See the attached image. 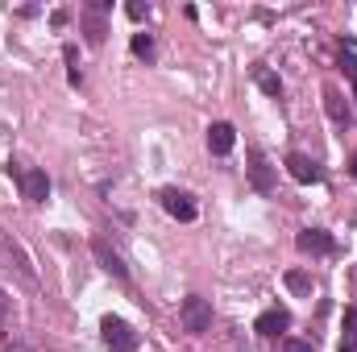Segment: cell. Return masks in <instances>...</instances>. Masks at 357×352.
Masks as SVG:
<instances>
[{"mask_svg": "<svg viewBox=\"0 0 357 352\" xmlns=\"http://www.w3.org/2000/svg\"><path fill=\"white\" fill-rule=\"evenodd\" d=\"M100 332H104V344H108L112 352H137V332H133L125 319L108 315V319L100 323Z\"/></svg>", "mask_w": 357, "mask_h": 352, "instance_id": "7a4b0ae2", "label": "cell"}, {"mask_svg": "<svg viewBox=\"0 0 357 352\" xmlns=\"http://www.w3.org/2000/svg\"><path fill=\"white\" fill-rule=\"evenodd\" d=\"M4 315H8V294L0 290V323H4Z\"/></svg>", "mask_w": 357, "mask_h": 352, "instance_id": "d6986e66", "label": "cell"}, {"mask_svg": "<svg viewBox=\"0 0 357 352\" xmlns=\"http://www.w3.org/2000/svg\"><path fill=\"white\" fill-rule=\"evenodd\" d=\"M21 191H25L29 203H46V195H50V178H46V170H25Z\"/></svg>", "mask_w": 357, "mask_h": 352, "instance_id": "8992f818", "label": "cell"}, {"mask_svg": "<svg viewBox=\"0 0 357 352\" xmlns=\"http://www.w3.org/2000/svg\"><path fill=\"white\" fill-rule=\"evenodd\" d=\"M354 95H357V83H354Z\"/></svg>", "mask_w": 357, "mask_h": 352, "instance_id": "44dd1931", "label": "cell"}, {"mask_svg": "<svg viewBox=\"0 0 357 352\" xmlns=\"http://www.w3.org/2000/svg\"><path fill=\"white\" fill-rule=\"evenodd\" d=\"M341 352H357V307L345 311V340H341Z\"/></svg>", "mask_w": 357, "mask_h": 352, "instance_id": "8fae6325", "label": "cell"}, {"mask_svg": "<svg viewBox=\"0 0 357 352\" xmlns=\"http://www.w3.org/2000/svg\"><path fill=\"white\" fill-rule=\"evenodd\" d=\"M233 141H237V129H233V125H225V120L208 125V150H212V154H229Z\"/></svg>", "mask_w": 357, "mask_h": 352, "instance_id": "52a82bcc", "label": "cell"}, {"mask_svg": "<svg viewBox=\"0 0 357 352\" xmlns=\"http://www.w3.org/2000/svg\"><path fill=\"white\" fill-rule=\"evenodd\" d=\"M341 67L354 75V83H357V58H354V54H341Z\"/></svg>", "mask_w": 357, "mask_h": 352, "instance_id": "2e32d148", "label": "cell"}, {"mask_svg": "<svg viewBox=\"0 0 357 352\" xmlns=\"http://www.w3.org/2000/svg\"><path fill=\"white\" fill-rule=\"evenodd\" d=\"M158 199H162V207H167L175 220H183V224H187V220H195V203H191V195H183V191H175V186H167Z\"/></svg>", "mask_w": 357, "mask_h": 352, "instance_id": "3957f363", "label": "cell"}, {"mask_svg": "<svg viewBox=\"0 0 357 352\" xmlns=\"http://www.w3.org/2000/svg\"><path fill=\"white\" fill-rule=\"evenodd\" d=\"M349 175H354V178H357V154H354V162H349Z\"/></svg>", "mask_w": 357, "mask_h": 352, "instance_id": "ffe728a7", "label": "cell"}, {"mask_svg": "<svg viewBox=\"0 0 357 352\" xmlns=\"http://www.w3.org/2000/svg\"><path fill=\"white\" fill-rule=\"evenodd\" d=\"M254 328H258V336H278V332H287V328H291V315H287L282 307H270V311L258 315V323H254Z\"/></svg>", "mask_w": 357, "mask_h": 352, "instance_id": "ba28073f", "label": "cell"}, {"mask_svg": "<svg viewBox=\"0 0 357 352\" xmlns=\"http://www.w3.org/2000/svg\"><path fill=\"white\" fill-rule=\"evenodd\" d=\"M178 319H183L187 332H208V328H212V303L199 298V294H191V298H183Z\"/></svg>", "mask_w": 357, "mask_h": 352, "instance_id": "6da1fadb", "label": "cell"}, {"mask_svg": "<svg viewBox=\"0 0 357 352\" xmlns=\"http://www.w3.org/2000/svg\"><path fill=\"white\" fill-rule=\"evenodd\" d=\"M295 245H299V253H333V237L324 232V228H303L299 237H295Z\"/></svg>", "mask_w": 357, "mask_h": 352, "instance_id": "277c9868", "label": "cell"}, {"mask_svg": "<svg viewBox=\"0 0 357 352\" xmlns=\"http://www.w3.org/2000/svg\"><path fill=\"white\" fill-rule=\"evenodd\" d=\"M129 17H133V21H142V17H146V4H137V0H133V4H129Z\"/></svg>", "mask_w": 357, "mask_h": 352, "instance_id": "ac0fdd59", "label": "cell"}, {"mask_svg": "<svg viewBox=\"0 0 357 352\" xmlns=\"http://www.w3.org/2000/svg\"><path fill=\"white\" fill-rule=\"evenodd\" d=\"M250 178H254L258 191H270L274 186V175H270V162H266L262 150H250Z\"/></svg>", "mask_w": 357, "mask_h": 352, "instance_id": "9c48e42d", "label": "cell"}, {"mask_svg": "<svg viewBox=\"0 0 357 352\" xmlns=\"http://www.w3.org/2000/svg\"><path fill=\"white\" fill-rule=\"evenodd\" d=\"M287 282H291L295 290H307V278H303V273H287Z\"/></svg>", "mask_w": 357, "mask_h": 352, "instance_id": "e0dca14e", "label": "cell"}, {"mask_svg": "<svg viewBox=\"0 0 357 352\" xmlns=\"http://www.w3.org/2000/svg\"><path fill=\"white\" fill-rule=\"evenodd\" d=\"M91 249H96V257H100V265H104L108 273L125 278V265H121V257H116V253L108 249V241H104V237H96V241H91Z\"/></svg>", "mask_w": 357, "mask_h": 352, "instance_id": "30bf717a", "label": "cell"}, {"mask_svg": "<svg viewBox=\"0 0 357 352\" xmlns=\"http://www.w3.org/2000/svg\"><path fill=\"white\" fill-rule=\"evenodd\" d=\"M133 54L150 63V58H154V38H150V33H133Z\"/></svg>", "mask_w": 357, "mask_h": 352, "instance_id": "7c38bea8", "label": "cell"}, {"mask_svg": "<svg viewBox=\"0 0 357 352\" xmlns=\"http://www.w3.org/2000/svg\"><path fill=\"white\" fill-rule=\"evenodd\" d=\"M282 352H316V349L303 344V340H282Z\"/></svg>", "mask_w": 357, "mask_h": 352, "instance_id": "9a60e30c", "label": "cell"}, {"mask_svg": "<svg viewBox=\"0 0 357 352\" xmlns=\"http://www.w3.org/2000/svg\"><path fill=\"white\" fill-rule=\"evenodd\" d=\"M324 95H328V112H333V116H337V120H341V125H349V112H345V108H341V95H337V91H333V88L324 91Z\"/></svg>", "mask_w": 357, "mask_h": 352, "instance_id": "4fadbf2b", "label": "cell"}, {"mask_svg": "<svg viewBox=\"0 0 357 352\" xmlns=\"http://www.w3.org/2000/svg\"><path fill=\"white\" fill-rule=\"evenodd\" d=\"M258 83L266 95H282V83H278V75H270V71H258Z\"/></svg>", "mask_w": 357, "mask_h": 352, "instance_id": "5bb4252c", "label": "cell"}, {"mask_svg": "<svg viewBox=\"0 0 357 352\" xmlns=\"http://www.w3.org/2000/svg\"><path fill=\"white\" fill-rule=\"evenodd\" d=\"M287 175L295 178V182H320V178H324V170H320L312 158H303V154H291V158H287Z\"/></svg>", "mask_w": 357, "mask_h": 352, "instance_id": "5b68a950", "label": "cell"}]
</instances>
